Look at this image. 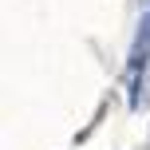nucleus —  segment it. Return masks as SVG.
<instances>
[{
  "mask_svg": "<svg viewBox=\"0 0 150 150\" xmlns=\"http://www.w3.org/2000/svg\"><path fill=\"white\" fill-rule=\"evenodd\" d=\"M146 63H150V20H142L138 40H134V52H130V63H127L130 107H138V99H142V75H146Z\"/></svg>",
  "mask_w": 150,
  "mask_h": 150,
  "instance_id": "nucleus-1",
  "label": "nucleus"
},
{
  "mask_svg": "<svg viewBox=\"0 0 150 150\" xmlns=\"http://www.w3.org/2000/svg\"><path fill=\"white\" fill-rule=\"evenodd\" d=\"M146 20H150V16H146Z\"/></svg>",
  "mask_w": 150,
  "mask_h": 150,
  "instance_id": "nucleus-2",
  "label": "nucleus"
}]
</instances>
